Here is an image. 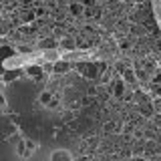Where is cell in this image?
Returning <instances> with one entry per match:
<instances>
[{
    "label": "cell",
    "instance_id": "cell-1",
    "mask_svg": "<svg viewBox=\"0 0 161 161\" xmlns=\"http://www.w3.org/2000/svg\"><path fill=\"white\" fill-rule=\"evenodd\" d=\"M8 95H10V101H12L14 109L16 111H22L30 105V101L34 99L36 95V85L30 83V80H16L8 87Z\"/></svg>",
    "mask_w": 161,
    "mask_h": 161
},
{
    "label": "cell",
    "instance_id": "cell-2",
    "mask_svg": "<svg viewBox=\"0 0 161 161\" xmlns=\"http://www.w3.org/2000/svg\"><path fill=\"white\" fill-rule=\"evenodd\" d=\"M77 70L83 77H87V79H91V80H99V77H101V67H99V63H79L77 64Z\"/></svg>",
    "mask_w": 161,
    "mask_h": 161
},
{
    "label": "cell",
    "instance_id": "cell-3",
    "mask_svg": "<svg viewBox=\"0 0 161 161\" xmlns=\"http://www.w3.org/2000/svg\"><path fill=\"white\" fill-rule=\"evenodd\" d=\"M34 18H36V12H34V8H20V10H18V20H20V22L30 24Z\"/></svg>",
    "mask_w": 161,
    "mask_h": 161
},
{
    "label": "cell",
    "instance_id": "cell-4",
    "mask_svg": "<svg viewBox=\"0 0 161 161\" xmlns=\"http://www.w3.org/2000/svg\"><path fill=\"white\" fill-rule=\"evenodd\" d=\"M111 93H113V97L123 99V95H125V85H123V80H113V83H111Z\"/></svg>",
    "mask_w": 161,
    "mask_h": 161
},
{
    "label": "cell",
    "instance_id": "cell-5",
    "mask_svg": "<svg viewBox=\"0 0 161 161\" xmlns=\"http://www.w3.org/2000/svg\"><path fill=\"white\" fill-rule=\"evenodd\" d=\"M137 67H141L143 70H147L149 75L157 70V64H155V60H151V58H141L139 63H137Z\"/></svg>",
    "mask_w": 161,
    "mask_h": 161
},
{
    "label": "cell",
    "instance_id": "cell-6",
    "mask_svg": "<svg viewBox=\"0 0 161 161\" xmlns=\"http://www.w3.org/2000/svg\"><path fill=\"white\" fill-rule=\"evenodd\" d=\"M75 40H77V47L83 48V50H89L91 47H93V40L87 38V34H77V36H75Z\"/></svg>",
    "mask_w": 161,
    "mask_h": 161
},
{
    "label": "cell",
    "instance_id": "cell-7",
    "mask_svg": "<svg viewBox=\"0 0 161 161\" xmlns=\"http://www.w3.org/2000/svg\"><path fill=\"white\" fill-rule=\"evenodd\" d=\"M69 12L73 14V16L80 18V16L85 14V6H83V4L79 2V0H77V2H70V4H69Z\"/></svg>",
    "mask_w": 161,
    "mask_h": 161
},
{
    "label": "cell",
    "instance_id": "cell-8",
    "mask_svg": "<svg viewBox=\"0 0 161 161\" xmlns=\"http://www.w3.org/2000/svg\"><path fill=\"white\" fill-rule=\"evenodd\" d=\"M139 113L143 115V117H153L155 109H153V105H151L149 101H145V103H139Z\"/></svg>",
    "mask_w": 161,
    "mask_h": 161
},
{
    "label": "cell",
    "instance_id": "cell-9",
    "mask_svg": "<svg viewBox=\"0 0 161 161\" xmlns=\"http://www.w3.org/2000/svg\"><path fill=\"white\" fill-rule=\"evenodd\" d=\"M14 121L12 119H8V117H2V133H4V137L6 135H10V133H14Z\"/></svg>",
    "mask_w": 161,
    "mask_h": 161
},
{
    "label": "cell",
    "instance_id": "cell-10",
    "mask_svg": "<svg viewBox=\"0 0 161 161\" xmlns=\"http://www.w3.org/2000/svg\"><path fill=\"white\" fill-rule=\"evenodd\" d=\"M60 47H63L64 50H73L75 47H77V40H75L73 36H63L60 38Z\"/></svg>",
    "mask_w": 161,
    "mask_h": 161
},
{
    "label": "cell",
    "instance_id": "cell-11",
    "mask_svg": "<svg viewBox=\"0 0 161 161\" xmlns=\"http://www.w3.org/2000/svg\"><path fill=\"white\" fill-rule=\"evenodd\" d=\"M121 131V123L119 121H109V123H105V133L111 135V133H119Z\"/></svg>",
    "mask_w": 161,
    "mask_h": 161
},
{
    "label": "cell",
    "instance_id": "cell-12",
    "mask_svg": "<svg viewBox=\"0 0 161 161\" xmlns=\"http://www.w3.org/2000/svg\"><path fill=\"white\" fill-rule=\"evenodd\" d=\"M123 79L127 80L129 85H135V83H137V73H135L133 69H125L123 70Z\"/></svg>",
    "mask_w": 161,
    "mask_h": 161
},
{
    "label": "cell",
    "instance_id": "cell-13",
    "mask_svg": "<svg viewBox=\"0 0 161 161\" xmlns=\"http://www.w3.org/2000/svg\"><path fill=\"white\" fill-rule=\"evenodd\" d=\"M26 73H28V77H34V79L42 80V69H40V67H36V64L28 67V69H26Z\"/></svg>",
    "mask_w": 161,
    "mask_h": 161
},
{
    "label": "cell",
    "instance_id": "cell-14",
    "mask_svg": "<svg viewBox=\"0 0 161 161\" xmlns=\"http://www.w3.org/2000/svg\"><path fill=\"white\" fill-rule=\"evenodd\" d=\"M38 44H40V48H54L57 47V40H54L53 36H48V38H42Z\"/></svg>",
    "mask_w": 161,
    "mask_h": 161
},
{
    "label": "cell",
    "instance_id": "cell-15",
    "mask_svg": "<svg viewBox=\"0 0 161 161\" xmlns=\"http://www.w3.org/2000/svg\"><path fill=\"white\" fill-rule=\"evenodd\" d=\"M69 69H70V63H64V60H60V63H57V64H54V73H58V75L67 73Z\"/></svg>",
    "mask_w": 161,
    "mask_h": 161
},
{
    "label": "cell",
    "instance_id": "cell-16",
    "mask_svg": "<svg viewBox=\"0 0 161 161\" xmlns=\"http://www.w3.org/2000/svg\"><path fill=\"white\" fill-rule=\"evenodd\" d=\"M50 159L57 161V159H70V153L69 151H54L53 155H50Z\"/></svg>",
    "mask_w": 161,
    "mask_h": 161
},
{
    "label": "cell",
    "instance_id": "cell-17",
    "mask_svg": "<svg viewBox=\"0 0 161 161\" xmlns=\"http://www.w3.org/2000/svg\"><path fill=\"white\" fill-rule=\"evenodd\" d=\"M157 149H159V147H157V143H155L153 139H151L149 143H145V155H153Z\"/></svg>",
    "mask_w": 161,
    "mask_h": 161
},
{
    "label": "cell",
    "instance_id": "cell-18",
    "mask_svg": "<svg viewBox=\"0 0 161 161\" xmlns=\"http://www.w3.org/2000/svg\"><path fill=\"white\" fill-rule=\"evenodd\" d=\"M14 149H16V153H18V155H26V153H28V151H26V143H24L22 139H20L18 143L14 145Z\"/></svg>",
    "mask_w": 161,
    "mask_h": 161
},
{
    "label": "cell",
    "instance_id": "cell-19",
    "mask_svg": "<svg viewBox=\"0 0 161 161\" xmlns=\"http://www.w3.org/2000/svg\"><path fill=\"white\" fill-rule=\"evenodd\" d=\"M131 47H133V42H131L127 36H125V38H119V48L121 50H129Z\"/></svg>",
    "mask_w": 161,
    "mask_h": 161
},
{
    "label": "cell",
    "instance_id": "cell-20",
    "mask_svg": "<svg viewBox=\"0 0 161 161\" xmlns=\"http://www.w3.org/2000/svg\"><path fill=\"white\" fill-rule=\"evenodd\" d=\"M18 70H8V73H4V80H6V83H12L14 79H18Z\"/></svg>",
    "mask_w": 161,
    "mask_h": 161
},
{
    "label": "cell",
    "instance_id": "cell-21",
    "mask_svg": "<svg viewBox=\"0 0 161 161\" xmlns=\"http://www.w3.org/2000/svg\"><path fill=\"white\" fill-rule=\"evenodd\" d=\"M53 32H54V36H64V26L57 24V26H53Z\"/></svg>",
    "mask_w": 161,
    "mask_h": 161
},
{
    "label": "cell",
    "instance_id": "cell-22",
    "mask_svg": "<svg viewBox=\"0 0 161 161\" xmlns=\"http://www.w3.org/2000/svg\"><path fill=\"white\" fill-rule=\"evenodd\" d=\"M24 143H26V151H28V153H32V151L36 149V143H34L32 139H24Z\"/></svg>",
    "mask_w": 161,
    "mask_h": 161
},
{
    "label": "cell",
    "instance_id": "cell-23",
    "mask_svg": "<svg viewBox=\"0 0 161 161\" xmlns=\"http://www.w3.org/2000/svg\"><path fill=\"white\" fill-rule=\"evenodd\" d=\"M80 4H83L85 8H93V6H97V0H79Z\"/></svg>",
    "mask_w": 161,
    "mask_h": 161
},
{
    "label": "cell",
    "instance_id": "cell-24",
    "mask_svg": "<svg viewBox=\"0 0 161 161\" xmlns=\"http://www.w3.org/2000/svg\"><path fill=\"white\" fill-rule=\"evenodd\" d=\"M153 109H155V113L161 115V97H157V99L153 101Z\"/></svg>",
    "mask_w": 161,
    "mask_h": 161
},
{
    "label": "cell",
    "instance_id": "cell-25",
    "mask_svg": "<svg viewBox=\"0 0 161 161\" xmlns=\"http://www.w3.org/2000/svg\"><path fill=\"white\" fill-rule=\"evenodd\" d=\"M4 50H2V54H4V58H8V57H12V54H14V50L12 48H10V47H6V44H4V47H2Z\"/></svg>",
    "mask_w": 161,
    "mask_h": 161
},
{
    "label": "cell",
    "instance_id": "cell-26",
    "mask_svg": "<svg viewBox=\"0 0 161 161\" xmlns=\"http://www.w3.org/2000/svg\"><path fill=\"white\" fill-rule=\"evenodd\" d=\"M18 53H30L32 50V47H28V44H20V47H16Z\"/></svg>",
    "mask_w": 161,
    "mask_h": 161
},
{
    "label": "cell",
    "instance_id": "cell-27",
    "mask_svg": "<svg viewBox=\"0 0 161 161\" xmlns=\"http://www.w3.org/2000/svg\"><path fill=\"white\" fill-rule=\"evenodd\" d=\"M63 119H64V123H69V121L73 119V111H67V113L63 115Z\"/></svg>",
    "mask_w": 161,
    "mask_h": 161
},
{
    "label": "cell",
    "instance_id": "cell-28",
    "mask_svg": "<svg viewBox=\"0 0 161 161\" xmlns=\"http://www.w3.org/2000/svg\"><path fill=\"white\" fill-rule=\"evenodd\" d=\"M155 127L161 131V115H159V113H157V117H155Z\"/></svg>",
    "mask_w": 161,
    "mask_h": 161
},
{
    "label": "cell",
    "instance_id": "cell-29",
    "mask_svg": "<svg viewBox=\"0 0 161 161\" xmlns=\"http://www.w3.org/2000/svg\"><path fill=\"white\" fill-rule=\"evenodd\" d=\"M155 50H157V53H161V38L155 40Z\"/></svg>",
    "mask_w": 161,
    "mask_h": 161
},
{
    "label": "cell",
    "instance_id": "cell-30",
    "mask_svg": "<svg viewBox=\"0 0 161 161\" xmlns=\"http://www.w3.org/2000/svg\"><path fill=\"white\" fill-rule=\"evenodd\" d=\"M44 70H47V73H50V70H54V67H53V64H44Z\"/></svg>",
    "mask_w": 161,
    "mask_h": 161
},
{
    "label": "cell",
    "instance_id": "cell-31",
    "mask_svg": "<svg viewBox=\"0 0 161 161\" xmlns=\"http://www.w3.org/2000/svg\"><path fill=\"white\" fill-rule=\"evenodd\" d=\"M97 2H101V4H107V2H111V0H97Z\"/></svg>",
    "mask_w": 161,
    "mask_h": 161
}]
</instances>
